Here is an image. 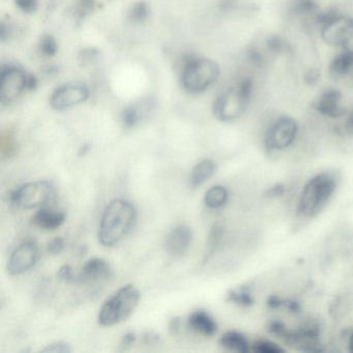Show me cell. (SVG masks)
<instances>
[{
    "label": "cell",
    "mask_w": 353,
    "mask_h": 353,
    "mask_svg": "<svg viewBox=\"0 0 353 353\" xmlns=\"http://www.w3.org/2000/svg\"><path fill=\"white\" fill-rule=\"evenodd\" d=\"M41 51L44 53L45 55L48 57H52L55 53L57 52V43L55 39L51 36L43 37L42 40L40 43Z\"/></svg>",
    "instance_id": "cell-24"
},
{
    "label": "cell",
    "mask_w": 353,
    "mask_h": 353,
    "mask_svg": "<svg viewBox=\"0 0 353 353\" xmlns=\"http://www.w3.org/2000/svg\"><path fill=\"white\" fill-rule=\"evenodd\" d=\"M65 249V241L61 237H57L48 243V252L52 255L61 254Z\"/></svg>",
    "instance_id": "cell-29"
},
{
    "label": "cell",
    "mask_w": 353,
    "mask_h": 353,
    "mask_svg": "<svg viewBox=\"0 0 353 353\" xmlns=\"http://www.w3.org/2000/svg\"><path fill=\"white\" fill-rule=\"evenodd\" d=\"M320 32L326 44L346 46L353 40V18L344 15L328 16L322 22Z\"/></svg>",
    "instance_id": "cell-8"
},
{
    "label": "cell",
    "mask_w": 353,
    "mask_h": 353,
    "mask_svg": "<svg viewBox=\"0 0 353 353\" xmlns=\"http://www.w3.org/2000/svg\"><path fill=\"white\" fill-rule=\"evenodd\" d=\"M284 307H286L291 313L294 314L299 313L301 310V305L296 301H293V299H285Z\"/></svg>",
    "instance_id": "cell-35"
},
{
    "label": "cell",
    "mask_w": 353,
    "mask_h": 353,
    "mask_svg": "<svg viewBox=\"0 0 353 353\" xmlns=\"http://www.w3.org/2000/svg\"><path fill=\"white\" fill-rule=\"evenodd\" d=\"M136 334L134 332H128L121 339V344H119V350L125 351L128 350L132 345L135 343Z\"/></svg>",
    "instance_id": "cell-32"
},
{
    "label": "cell",
    "mask_w": 353,
    "mask_h": 353,
    "mask_svg": "<svg viewBox=\"0 0 353 353\" xmlns=\"http://www.w3.org/2000/svg\"><path fill=\"white\" fill-rule=\"evenodd\" d=\"M161 336L154 332H146L143 334V342L144 344L148 345V346H154L160 343Z\"/></svg>",
    "instance_id": "cell-33"
},
{
    "label": "cell",
    "mask_w": 353,
    "mask_h": 353,
    "mask_svg": "<svg viewBox=\"0 0 353 353\" xmlns=\"http://www.w3.org/2000/svg\"><path fill=\"white\" fill-rule=\"evenodd\" d=\"M229 199L228 190L223 185H214L210 188L204 196V203L212 210H219L226 205Z\"/></svg>",
    "instance_id": "cell-18"
},
{
    "label": "cell",
    "mask_w": 353,
    "mask_h": 353,
    "mask_svg": "<svg viewBox=\"0 0 353 353\" xmlns=\"http://www.w3.org/2000/svg\"><path fill=\"white\" fill-rule=\"evenodd\" d=\"M57 276L59 280L65 281V282L71 283L76 281V278H74L73 270H72L71 266L63 265L61 266L57 272Z\"/></svg>",
    "instance_id": "cell-30"
},
{
    "label": "cell",
    "mask_w": 353,
    "mask_h": 353,
    "mask_svg": "<svg viewBox=\"0 0 353 353\" xmlns=\"http://www.w3.org/2000/svg\"><path fill=\"white\" fill-rule=\"evenodd\" d=\"M181 319L179 317L172 318L169 322V330H170V334L175 336V334H179V330H181Z\"/></svg>",
    "instance_id": "cell-36"
},
{
    "label": "cell",
    "mask_w": 353,
    "mask_h": 353,
    "mask_svg": "<svg viewBox=\"0 0 353 353\" xmlns=\"http://www.w3.org/2000/svg\"><path fill=\"white\" fill-rule=\"evenodd\" d=\"M16 5L26 13H32L38 8V0H16Z\"/></svg>",
    "instance_id": "cell-28"
},
{
    "label": "cell",
    "mask_w": 353,
    "mask_h": 353,
    "mask_svg": "<svg viewBox=\"0 0 353 353\" xmlns=\"http://www.w3.org/2000/svg\"><path fill=\"white\" fill-rule=\"evenodd\" d=\"M88 88L83 84H67L55 90L50 99V105L55 110H65L85 102L88 99Z\"/></svg>",
    "instance_id": "cell-11"
},
{
    "label": "cell",
    "mask_w": 353,
    "mask_h": 353,
    "mask_svg": "<svg viewBox=\"0 0 353 353\" xmlns=\"http://www.w3.org/2000/svg\"><path fill=\"white\" fill-rule=\"evenodd\" d=\"M94 0H78L75 8L76 14L78 17H84L94 9Z\"/></svg>",
    "instance_id": "cell-27"
},
{
    "label": "cell",
    "mask_w": 353,
    "mask_h": 353,
    "mask_svg": "<svg viewBox=\"0 0 353 353\" xmlns=\"http://www.w3.org/2000/svg\"><path fill=\"white\" fill-rule=\"evenodd\" d=\"M30 76L17 67L5 68L0 75V101L3 104H10L17 100L18 97L28 90Z\"/></svg>",
    "instance_id": "cell-9"
},
{
    "label": "cell",
    "mask_w": 353,
    "mask_h": 353,
    "mask_svg": "<svg viewBox=\"0 0 353 353\" xmlns=\"http://www.w3.org/2000/svg\"><path fill=\"white\" fill-rule=\"evenodd\" d=\"M193 239V233L191 229L185 225H179L169 232L166 237L167 254L171 258H181L189 251L190 245Z\"/></svg>",
    "instance_id": "cell-12"
},
{
    "label": "cell",
    "mask_w": 353,
    "mask_h": 353,
    "mask_svg": "<svg viewBox=\"0 0 353 353\" xmlns=\"http://www.w3.org/2000/svg\"><path fill=\"white\" fill-rule=\"evenodd\" d=\"M285 193V187L281 183L272 185L268 190V195L270 197H281Z\"/></svg>",
    "instance_id": "cell-34"
},
{
    "label": "cell",
    "mask_w": 353,
    "mask_h": 353,
    "mask_svg": "<svg viewBox=\"0 0 353 353\" xmlns=\"http://www.w3.org/2000/svg\"><path fill=\"white\" fill-rule=\"evenodd\" d=\"M345 132L348 134L349 136H353V111L349 113L348 117H347L346 123H345Z\"/></svg>",
    "instance_id": "cell-37"
},
{
    "label": "cell",
    "mask_w": 353,
    "mask_h": 353,
    "mask_svg": "<svg viewBox=\"0 0 353 353\" xmlns=\"http://www.w3.org/2000/svg\"><path fill=\"white\" fill-rule=\"evenodd\" d=\"M137 218L135 206L123 199H115L105 208L99 228V241L105 247L117 245L134 227Z\"/></svg>",
    "instance_id": "cell-2"
},
{
    "label": "cell",
    "mask_w": 353,
    "mask_h": 353,
    "mask_svg": "<svg viewBox=\"0 0 353 353\" xmlns=\"http://www.w3.org/2000/svg\"><path fill=\"white\" fill-rule=\"evenodd\" d=\"M284 305L285 299L276 294L270 295V296H268V301H266V305L270 310L281 309V307H284Z\"/></svg>",
    "instance_id": "cell-31"
},
{
    "label": "cell",
    "mask_w": 353,
    "mask_h": 353,
    "mask_svg": "<svg viewBox=\"0 0 353 353\" xmlns=\"http://www.w3.org/2000/svg\"><path fill=\"white\" fill-rule=\"evenodd\" d=\"M82 57L81 61H83V65H85V63H90V59H96L97 53L94 52V51L90 50V51H82L81 52Z\"/></svg>",
    "instance_id": "cell-38"
},
{
    "label": "cell",
    "mask_w": 353,
    "mask_h": 353,
    "mask_svg": "<svg viewBox=\"0 0 353 353\" xmlns=\"http://www.w3.org/2000/svg\"><path fill=\"white\" fill-rule=\"evenodd\" d=\"M251 352L285 353L286 350L274 341L268 340V339H257L251 343Z\"/></svg>",
    "instance_id": "cell-21"
},
{
    "label": "cell",
    "mask_w": 353,
    "mask_h": 353,
    "mask_svg": "<svg viewBox=\"0 0 353 353\" xmlns=\"http://www.w3.org/2000/svg\"><path fill=\"white\" fill-rule=\"evenodd\" d=\"M150 106L146 105H134L128 107L121 113V121L125 128H134L141 123L142 119L148 113Z\"/></svg>",
    "instance_id": "cell-19"
},
{
    "label": "cell",
    "mask_w": 353,
    "mask_h": 353,
    "mask_svg": "<svg viewBox=\"0 0 353 353\" xmlns=\"http://www.w3.org/2000/svg\"><path fill=\"white\" fill-rule=\"evenodd\" d=\"M299 134V125L293 117L282 115L272 121L264 136L268 152H280L290 148Z\"/></svg>",
    "instance_id": "cell-7"
},
{
    "label": "cell",
    "mask_w": 353,
    "mask_h": 353,
    "mask_svg": "<svg viewBox=\"0 0 353 353\" xmlns=\"http://www.w3.org/2000/svg\"><path fill=\"white\" fill-rule=\"evenodd\" d=\"M216 171V164L210 159L200 161L190 174V185L193 189L201 187L208 179L214 176Z\"/></svg>",
    "instance_id": "cell-16"
},
{
    "label": "cell",
    "mask_w": 353,
    "mask_h": 353,
    "mask_svg": "<svg viewBox=\"0 0 353 353\" xmlns=\"http://www.w3.org/2000/svg\"><path fill=\"white\" fill-rule=\"evenodd\" d=\"M252 97V84L243 80L236 86L225 90L214 104V114L219 121L229 123L243 117L249 107Z\"/></svg>",
    "instance_id": "cell-4"
},
{
    "label": "cell",
    "mask_w": 353,
    "mask_h": 353,
    "mask_svg": "<svg viewBox=\"0 0 353 353\" xmlns=\"http://www.w3.org/2000/svg\"><path fill=\"white\" fill-rule=\"evenodd\" d=\"M148 15V8L146 6L145 3H136L134 6L133 9L130 12V18H131L133 21L140 22L143 21L144 19H146Z\"/></svg>",
    "instance_id": "cell-25"
},
{
    "label": "cell",
    "mask_w": 353,
    "mask_h": 353,
    "mask_svg": "<svg viewBox=\"0 0 353 353\" xmlns=\"http://www.w3.org/2000/svg\"><path fill=\"white\" fill-rule=\"evenodd\" d=\"M65 214L61 212L41 208L32 218V223L39 228L54 230L65 223Z\"/></svg>",
    "instance_id": "cell-15"
},
{
    "label": "cell",
    "mask_w": 353,
    "mask_h": 353,
    "mask_svg": "<svg viewBox=\"0 0 353 353\" xmlns=\"http://www.w3.org/2000/svg\"><path fill=\"white\" fill-rule=\"evenodd\" d=\"M220 77V68L212 59H191L183 72V88L189 92L199 94L212 85Z\"/></svg>",
    "instance_id": "cell-5"
},
{
    "label": "cell",
    "mask_w": 353,
    "mask_h": 353,
    "mask_svg": "<svg viewBox=\"0 0 353 353\" xmlns=\"http://www.w3.org/2000/svg\"><path fill=\"white\" fill-rule=\"evenodd\" d=\"M112 270L106 260L102 258H92L84 264L76 281L81 284H90L107 280L110 278Z\"/></svg>",
    "instance_id": "cell-13"
},
{
    "label": "cell",
    "mask_w": 353,
    "mask_h": 353,
    "mask_svg": "<svg viewBox=\"0 0 353 353\" xmlns=\"http://www.w3.org/2000/svg\"><path fill=\"white\" fill-rule=\"evenodd\" d=\"M228 301L239 307H248L254 305V297L252 296L251 292L249 289L241 287V288L231 289L229 291Z\"/></svg>",
    "instance_id": "cell-20"
},
{
    "label": "cell",
    "mask_w": 353,
    "mask_h": 353,
    "mask_svg": "<svg viewBox=\"0 0 353 353\" xmlns=\"http://www.w3.org/2000/svg\"><path fill=\"white\" fill-rule=\"evenodd\" d=\"M348 349L350 352L353 353V330L348 338Z\"/></svg>",
    "instance_id": "cell-39"
},
{
    "label": "cell",
    "mask_w": 353,
    "mask_h": 353,
    "mask_svg": "<svg viewBox=\"0 0 353 353\" xmlns=\"http://www.w3.org/2000/svg\"><path fill=\"white\" fill-rule=\"evenodd\" d=\"M55 189L46 181H32L20 185L12 193L11 201L17 208L24 210L46 205L54 198Z\"/></svg>",
    "instance_id": "cell-6"
},
{
    "label": "cell",
    "mask_w": 353,
    "mask_h": 353,
    "mask_svg": "<svg viewBox=\"0 0 353 353\" xmlns=\"http://www.w3.org/2000/svg\"><path fill=\"white\" fill-rule=\"evenodd\" d=\"M220 345L223 348L232 352H251V343L247 336L236 330H229L225 332L220 339Z\"/></svg>",
    "instance_id": "cell-17"
},
{
    "label": "cell",
    "mask_w": 353,
    "mask_h": 353,
    "mask_svg": "<svg viewBox=\"0 0 353 353\" xmlns=\"http://www.w3.org/2000/svg\"><path fill=\"white\" fill-rule=\"evenodd\" d=\"M338 176L330 171H322L312 176L303 185L297 203V214L305 219L316 218L323 212L336 193Z\"/></svg>",
    "instance_id": "cell-1"
},
{
    "label": "cell",
    "mask_w": 353,
    "mask_h": 353,
    "mask_svg": "<svg viewBox=\"0 0 353 353\" xmlns=\"http://www.w3.org/2000/svg\"><path fill=\"white\" fill-rule=\"evenodd\" d=\"M223 236V227L220 224H214V226L210 229V234L208 237V243H206V252L204 255V261H208L214 252H216V248L220 245L221 239Z\"/></svg>",
    "instance_id": "cell-22"
},
{
    "label": "cell",
    "mask_w": 353,
    "mask_h": 353,
    "mask_svg": "<svg viewBox=\"0 0 353 353\" xmlns=\"http://www.w3.org/2000/svg\"><path fill=\"white\" fill-rule=\"evenodd\" d=\"M141 299V293L134 285H125L111 295L101 307L99 324L113 326L129 318Z\"/></svg>",
    "instance_id": "cell-3"
},
{
    "label": "cell",
    "mask_w": 353,
    "mask_h": 353,
    "mask_svg": "<svg viewBox=\"0 0 353 353\" xmlns=\"http://www.w3.org/2000/svg\"><path fill=\"white\" fill-rule=\"evenodd\" d=\"M39 259V248L34 241H24L10 256L8 272L12 276L24 274L32 270Z\"/></svg>",
    "instance_id": "cell-10"
},
{
    "label": "cell",
    "mask_w": 353,
    "mask_h": 353,
    "mask_svg": "<svg viewBox=\"0 0 353 353\" xmlns=\"http://www.w3.org/2000/svg\"><path fill=\"white\" fill-rule=\"evenodd\" d=\"M188 322L192 330L206 336H212L218 332V324L216 320L208 312L202 310L192 313Z\"/></svg>",
    "instance_id": "cell-14"
},
{
    "label": "cell",
    "mask_w": 353,
    "mask_h": 353,
    "mask_svg": "<svg viewBox=\"0 0 353 353\" xmlns=\"http://www.w3.org/2000/svg\"><path fill=\"white\" fill-rule=\"evenodd\" d=\"M289 330L290 328L286 325V323L280 319L270 320L266 324V330L272 336H276V338L282 339V340L286 338Z\"/></svg>",
    "instance_id": "cell-23"
},
{
    "label": "cell",
    "mask_w": 353,
    "mask_h": 353,
    "mask_svg": "<svg viewBox=\"0 0 353 353\" xmlns=\"http://www.w3.org/2000/svg\"><path fill=\"white\" fill-rule=\"evenodd\" d=\"M72 351L69 344L65 342H54L47 345L41 350L43 353H70Z\"/></svg>",
    "instance_id": "cell-26"
}]
</instances>
